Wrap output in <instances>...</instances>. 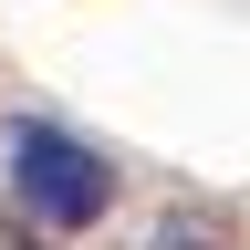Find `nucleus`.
Masks as SVG:
<instances>
[{
    "label": "nucleus",
    "mask_w": 250,
    "mask_h": 250,
    "mask_svg": "<svg viewBox=\"0 0 250 250\" xmlns=\"http://www.w3.org/2000/svg\"><path fill=\"white\" fill-rule=\"evenodd\" d=\"M11 198L31 229H94V219L115 208V167L94 156L83 136H62V125H21L11 136Z\"/></svg>",
    "instance_id": "1"
},
{
    "label": "nucleus",
    "mask_w": 250,
    "mask_h": 250,
    "mask_svg": "<svg viewBox=\"0 0 250 250\" xmlns=\"http://www.w3.org/2000/svg\"><path fill=\"white\" fill-rule=\"evenodd\" d=\"M146 250H219V229H208L198 208H167V219H156V240H146Z\"/></svg>",
    "instance_id": "2"
},
{
    "label": "nucleus",
    "mask_w": 250,
    "mask_h": 250,
    "mask_svg": "<svg viewBox=\"0 0 250 250\" xmlns=\"http://www.w3.org/2000/svg\"><path fill=\"white\" fill-rule=\"evenodd\" d=\"M0 250H52V229H31V219H0Z\"/></svg>",
    "instance_id": "3"
}]
</instances>
